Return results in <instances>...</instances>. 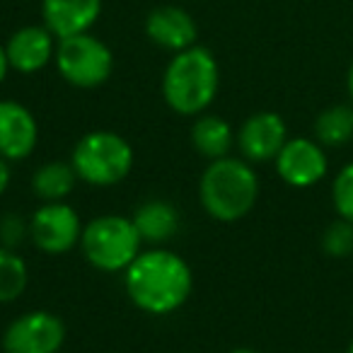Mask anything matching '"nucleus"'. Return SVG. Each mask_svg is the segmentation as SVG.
<instances>
[{
  "mask_svg": "<svg viewBox=\"0 0 353 353\" xmlns=\"http://www.w3.org/2000/svg\"><path fill=\"white\" fill-rule=\"evenodd\" d=\"M221 90V68L206 46L172 54L162 73V99L179 117H199L213 104Z\"/></svg>",
  "mask_w": 353,
  "mask_h": 353,
  "instance_id": "obj_2",
  "label": "nucleus"
},
{
  "mask_svg": "<svg viewBox=\"0 0 353 353\" xmlns=\"http://www.w3.org/2000/svg\"><path fill=\"white\" fill-rule=\"evenodd\" d=\"M30 266L17 250L0 245V305H10L27 290Z\"/></svg>",
  "mask_w": 353,
  "mask_h": 353,
  "instance_id": "obj_19",
  "label": "nucleus"
},
{
  "mask_svg": "<svg viewBox=\"0 0 353 353\" xmlns=\"http://www.w3.org/2000/svg\"><path fill=\"white\" fill-rule=\"evenodd\" d=\"M102 0H41V25L56 39L85 34L97 25Z\"/></svg>",
  "mask_w": 353,
  "mask_h": 353,
  "instance_id": "obj_14",
  "label": "nucleus"
},
{
  "mask_svg": "<svg viewBox=\"0 0 353 353\" xmlns=\"http://www.w3.org/2000/svg\"><path fill=\"white\" fill-rule=\"evenodd\" d=\"M131 221L141 240L152 247H162L179 230V211L165 199H150V201L141 203Z\"/></svg>",
  "mask_w": 353,
  "mask_h": 353,
  "instance_id": "obj_15",
  "label": "nucleus"
},
{
  "mask_svg": "<svg viewBox=\"0 0 353 353\" xmlns=\"http://www.w3.org/2000/svg\"><path fill=\"white\" fill-rule=\"evenodd\" d=\"M322 250L324 254L334 256V259H346L353 254V223L343 221L336 216L322 232Z\"/></svg>",
  "mask_w": 353,
  "mask_h": 353,
  "instance_id": "obj_20",
  "label": "nucleus"
},
{
  "mask_svg": "<svg viewBox=\"0 0 353 353\" xmlns=\"http://www.w3.org/2000/svg\"><path fill=\"white\" fill-rule=\"evenodd\" d=\"M314 141L324 148H343L353 141V104L339 102L322 109L312 123Z\"/></svg>",
  "mask_w": 353,
  "mask_h": 353,
  "instance_id": "obj_18",
  "label": "nucleus"
},
{
  "mask_svg": "<svg viewBox=\"0 0 353 353\" xmlns=\"http://www.w3.org/2000/svg\"><path fill=\"white\" fill-rule=\"evenodd\" d=\"M346 92H348V99H351V104H353V61H351V65H348V73H346Z\"/></svg>",
  "mask_w": 353,
  "mask_h": 353,
  "instance_id": "obj_25",
  "label": "nucleus"
},
{
  "mask_svg": "<svg viewBox=\"0 0 353 353\" xmlns=\"http://www.w3.org/2000/svg\"><path fill=\"white\" fill-rule=\"evenodd\" d=\"M288 126L283 117L276 112H256L242 121L240 131L235 136V145L240 148V155L252 165L274 162L281 148L288 141Z\"/></svg>",
  "mask_w": 353,
  "mask_h": 353,
  "instance_id": "obj_10",
  "label": "nucleus"
},
{
  "mask_svg": "<svg viewBox=\"0 0 353 353\" xmlns=\"http://www.w3.org/2000/svg\"><path fill=\"white\" fill-rule=\"evenodd\" d=\"M39 123L30 107L17 99H0V157L22 162L37 150Z\"/></svg>",
  "mask_w": 353,
  "mask_h": 353,
  "instance_id": "obj_11",
  "label": "nucleus"
},
{
  "mask_svg": "<svg viewBox=\"0 0 353 353\" xmlns=\"http://www.w3.org/2000/svg\"><path fill=\"white\" fill-rule=\"evenodd\" d=\"M192 145L208 162L221 160V157L230 155L232 145H235V133L223 117L203 112L192 123Z\"/></svg>",
  "mask_w": 353,
  "mask_h": 353,
  "instance_id": "obj_16",
  "label": "nucleus"
},
{
  "mask_svg": "<svg viewBox=\"0 0 353 353\" xmlns=\"http://www.w3.org/2000/svg\"><path fill=\"white\" fill-rule=\"evenodd\" d=\"M59 39L44 25H25L6 41L10 68L22 75H34L56 59Z\"/></svg>",
  "mask_w": 353,
  "mask_h": 353,
  "instance_id": "obj_12",
  "label": "nucleus"
},
{
  "mask_svg": "<svg viewBox=\"0 0 353 353\" xmlns=\"http://www.w3.org/2000/svg\"><path fill=\"white\" fill-rule=\"evenodd\" d=\"M65 343V324L56 312L30 310L3 332L6 353H59Z\"/></svg>",
  "mask_w": 353,
  "mask_h": 353,
  "instance_id": "obj_8",
  "label": "nucleus"
},
{
  "mask_svg": "<svg viewBox=\"0 0 353 353\" xmlns=\"http://www.w3.org/2000/svg\"><path fill=\"white\" fill-rule=\"evenodd\" d=\"M133 148L114 131H90L75 143L70 165L80 182L90 187H117L133 170Z\"/></svg>",
  "mask_w": 353,
  "mask_h": 353,
  "instance_id": "obj_4",
  "label": "nucleus"
},
{
  "mask_svg": "<svg viewBox=\"0 0 353 353\" xmlns=\"http://www.w3.org/2000/svg\"><path fill=\"white\" fill-rule=\"evenodd\" d=\"M78 182L80 179L70 160H49L32 174V192L37 194V199H41V203L65 201Z\"/></svg>",
  "mask_w": 353,
  "mask_h": 353,
  "instance_id": "obj_17",
  "label": "nucleus"
},
{
  "mask_svg": "<svg viewBox=\"0 0 353 353\" xmlns=\"http://www.w3.org/2000/svg\"><path fill=\"white\" fill-rule=\"evenodd\" d=\"M230 353H259V351H254V348H247V346H240V348H232Z\"/></svg>",
  "mask_w": 353,
  "mask_h": 353,
  "instance_id": "obj_26",
  "label": "nucleus"
},
{
  "mask_svg": "<svg viewBox=\"0 0 353 353\" xmlns=\"http://www.w3.org/2000/svg\"><path fill=\"white\" fill-rule=\"evenodd\" d=\"M54 61L61 78L78 90L102 88L114 73L112 49L92 32L59 39Z\"/></svg>",
  "mask_w": 353,
  "mask_h": 353,
  "instance_id": "obj_6",
  "label": "nucleus"
},
{
  "mask_svg": "<svg viewBox=\"0 0 353 353\" xmlns=\"http://www.w3.org/2000/svg\"><path fill=\"white\" fill-rule=\"evenodd\" d=\"M346 353H353V339L348 341V348H346Z\"/></svg>",
  "mask_w": 353,
  "mask_h": 353,
  "instance_id": "obj_27",
  "label": "nucleus"
},
{
  "mask_svg": "<svg viewBox=\"0 0 353 353\" xmlns=\"http://www.w3.org/2000/svg\"><path fill=\"white\" fill-rule=\"evenodd\" d=\"M123 288L141 312L165 317L192 298L194 271L182 254L167 247H152L143 250L123 271Z\"/></svg>",
  "mask_w": 353,
  "mask_h": 353,
  "instance_id": "obj_1",
  "label": "nucleus"
},
{
  "mask_svg": "<svg viewBox=\"0 0 353 353\" xmlns=\"http://www.w3.org/2000/svg\"><path fill=\"white\" fill-rule=\"evenodd\" d=\"M10 179H12L10 162H8L6 157H0V196L8 192V187H10Z\"/></svg>",
  "mask_w": 353,
  "mask_h": 353,
  "instance_id": "obj_23",
  "label": "nucleus"
},
{
  "mask_svg": "<svg viewBox=\"0 0 353 353\" xmlns=\"http://www.w3.org/2000/svg\"><path fill=\"white\" fill-rule=\"evenodd\" d=\"M332 203L339 218L353 223V162H346L334 176Z\"/></svg>",
  "mask_w": 353,
  "mask_h": 353,
  "instance_id": "obj_21",
  "label": "nucleus"
},
{
  "mask_svg": "<svg viewBox=\"0 0 353 353\" xmlns=\"http://www.w3.org/2000/svg\"><path fill=\"white\" fill-rule=\"evenodd\" d=\"M10 61H8V51H6V44H0V85L6 83L8 73H10Z\"/></svg>",
  "mask_w": 353,
  "mask_h": 353,
  "instance_id": "obj_24",
  "label": "nucleus"
},
{
  "mask_svg": "<svg viewBox=\"0 0 353 353\" xmlns=\"http://www.w3.org/2000/svg\"><path fill=\"white\" fill-rule=\"evenodd\" d=\"M199 201L218 223H237L259 201V176L245 157H221L206 165L199 179Z\"/></svg>",
  "mask_w": 353,
  "mask_h": 353,
  "instance_id": "obj_3",
  "label": "nucleus"
},
{
  "mask_svg": "<svg viewBox=\"0 0 353 353\" xmlns=\"http://www.w3.org/2000/svg\"><path fill=\"white\" fill-rule=\"evenodd\" d=\"M274 165L281 182H285L293 189H310L322 182L329 172L327 148L319 145L314 138H288L276 155Z\"/></svg>",
  "mask_w": 353,
  "mask_h": 353,
  "instance_id": "obj_9",
  "label": "nucleus"
},
{
  "mask_svg": "<svg viewBox=\"0 0 353 353\" xmlns=\"http://www.w3.org/2000/svg\"><path fill=\"white\" fill-rule=\"evenodd\" d=\"M25 240H30V221L20 213H6L0 218V245L17 250Z\"/></svg>",
  "mask_w": 353,
  "mask_h": 353,
  "instance_id": "obj_22",
  "label": "nucleus"
},
{
  "mask_svg": "<svg viewBox=\"0 0 353 353\" xmlns=\"http://www.w3.org/2000/svg\"><path fill=\"white\" fill-rule=\"evenodd\" d=\"M80 250L90 266L104 274H119L133 264L143 252V240L131 218L107 213L97 216L83 228Z\"/></svg>",
  "mask_w": 353,
  "mask_h": 353,
  "instance_id": "obj_5",
  "label": "nucleus"
},
{
  "mask_svg": "<svg viewBox=\"0 0 353 353\" xmlns=\"http://www.w3.org/2000/svg\"><path fill=\"white\" fill-rule=\"evenodd\" d=\"M83 228L80 213L70 203H41L30 216V240L44 254H68L70 250L80 247Z\"/></svg>",
  "mask_w": 353,
  "mask_h": 353,
  "instance_id": "obj_7",
  "label": "nucleus"
},
{
  "mask_svg": "<svg viewBox=\"0 0 353 353\" xmlns=\"http://www.w3.org/2000/svg\"><path fill=\"white\" fill-rule=\"evenodd\" d=\"M145 37L155 46L170 54L189 49L196 44L199 27L196 20L179 6H160L152 8L145 17Z\"/></svg>",
  "mask_w": 353,
  "mask_h": 353,
  "instance_id": "obj_13",
  "label": "nucleus"
}]
</instances>
